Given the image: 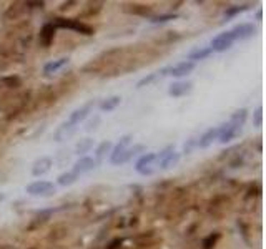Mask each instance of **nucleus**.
I'll return each mask as SVG.
<instances>
[{
    "label": "nucleus",
    "mask_w": 266,
    "mask_h": 249,
    "mask_svg": "<svg viewBox=\"0 0 266 249\" xmlns=\"http://www.w3.org/2000/svg\"><path fill=\"white\" fill-rule=\"evenodd\" d=\"M100 123V118L98 116H95V120H92V121H88V125L85 126V130L87 132H92L94 128H97V125Z\"/></svg>",
    "instance_id": "obj_27"
},
{
    "label": "nucleus",
    "mask_w": 266,
    "mask_h": 249,
    "mask_svg": "<svg viewBox=\"0 0 266 249\" xmlns=\"http://www.w3.org/2000/svg\"><path fill=\"white\" fill-rule=\"evenodd\" d=\"M196 143H198V140H195V138H193V140H190L187 145H185V153H192V150L196 146Z\"/></svg>",
    "instance_id": "obj_28"
},
{
    "label": "nucleus",
    "mask_w": 266,
    "mask_h": 249,
    "mask_svg": "<svg viewBox=\"0 0 266 249\" xmlns=\"http://www.w3.org/2000/svg\"><path fill=\"white\" fill-rule=\"evenodd\" d=\"M221 130H223V125L218 126V128H210L208 132H206L203 136H200V140H198L196 146L198 148H208L210 145H213L215 140H218L219 135H221Z\"/></svg>",
    "instance_id": "obj_6"
},
{
    "label": "nucleus",
    "mask_w": 266,
    "mask_h": 249,
    "mask_svg": "<svg viewBox=\"0 0 266 249\" xmlns=\"http://www.w3.org/2000/svg\"><path fill=\"white\" fill-rule=\"evenodd\" d=\"M192 88L193 85L190 82H176L170 87L168 93L171 96H183V95H188L190 91H192Z\"/></svg>",
    "instance_id": "obj_11"
},
{
    "label": "nucleus",
    "mask_w": 266,
    "mask_h": 249,
    "mask_svg": "<svg viewBox=\"0 0 266 249\" xmlns=\"http://www.w3.org/2000/svg\"><path fill=\"white\" fill-rule=\"evenodd\" d=\"M158 77H160V75H158V71H157V73H151V75H148V77L142 78L140 82L137 83V88H142V87H145V85H150V83L153 82V80H157Z\"/></svg>",
    "instance_id": "obj_24"
},
{
    "label": "nucleus",
    "mask_w": 266,
    "mask_h": 249,
    "mask_svg": "<svg viewBox=\"0 0 266 249\" xmlns=\"http://www.w3.org/2000/svg\"><path fill=\"white\" fill-rule=\"evenodd\" d=\"M78 180V176L75 175V173H63V175L58 176V184L60 186H70V184H73L75 181Z\"/></svg>",
    "instance_id": "obj_19"
},
{
    "label": "nucleus",
    "mask_w": 266,
    "mask_h": 249,
    "mask_svg": "<svg viewBox=\"0 0 266 249\" xmlns=\"http://www.w3.org/2000/svg\"><path fill=\"white\" fill-rule=\"evenodd\" d=\"M261 120H263V108H258L255 113V125L261 126Z\"/></svg>",
    "instance_id": "obj_26"
},
{
    "label": "nucleus",
    "mask_w": 266,
    "mask_h": 249,
    "mask_svg": "<svg viewBox=\"0 0 266 249\" xmlns=\"http://www.w3.org/2000/svg\"><path fill=\"white\" fill-rule=\"evenodd\" d=\"M27 193L32 196L50 198L55 195V186L53 183H48V181H35V183L27 186Z\"/></svg>",
    "instance_id": "obj_1"
},
{
    "label": "nucleus",
    "mask_w": 266,
    "mask_h": 249,
    "mask_svg": "<svg viewBox=\"0 0 266 249\" xmlns=\"http://www.w3.org/2000/svg\"><path fill=\"white\" fill-rule=\"evenodd\" d=\"M110 148H112V143L110 141H103V143H100V146L98 148H97V159H98V161H102V159L105 158V155L108 153L110 151Z\"/></svg>",
    "instance_id": "obj_22"
},
{
    "label": "nucleus",
    "mask_w": 266,
    "mask_h": 249,
    "mask_svg": "<svg viewBox=\"0 0 266 249\" xmlns=\"http://www.w3.org/2000/svg\"><path fill=\"white\" fill-rule=\"evenodd\" d=\"M53 32H55V25L53 23H47L44 28H42V33H40V40L42 44L47 47V45H50V42H52L53 39Z\"/></svg>",
    "instance_id": "obj_16"
},
{
    "label": "nucleus",
    "mask_w": 266,
    "mask_h": 249,
    "mask_svg": "<svg viewBox=\"0 0 266 249\" xmlns=\"http://www.w3.org/2000/svg\"><path fill=\"white\" fill-rule=\"evenodd\" d=\"M157 161V153H146L143 155L140 159L137 161V171L140 173L143 176H148L151 175L155 170H153V163Z\"/></svg>",
    "instance_id": "obj_3"
},
{
    "label": "nucleus",
    "mask_w": 266,
    "mask_h": 249,
    "mask_svg": "<svg viewBox=\"0 0 266 249\" xmlns=\"http://www.w3.org/2000/svg\"><path fill=\"white\" fill-rule=\"evenodd\" d=\"M175 19H176L175 14H167V15L155 17V19H151V22L153 23H165V22H170V20H175Z\"/></svg>",
    "instance_id": "obj_25"
},
{
    "label": "nucleus",
    "mask_w": 266,
    "mask_h": 249,
    "mask_svg": "<svg viewBox=\"0 0 266 249\" xmlns=\"http://www.w3.org/2000/svg\"><path fill=\"white\" fill-rule=\"evenodd\" d=\"M120 103H121V96H110V98L100 103V110H102V112H112V110H115Z\"/></svg>",
    "instance_id": "obj_17"
},
{
    "label": "nucleus",
    "mask_w": 266,
    "mask_h": 249,
    "mask_svg": "<svg viewBox=\"0 0 266 249\" xmlns=\"http://www.w3.org/2000/svg\"><path fill=\"white\" fill-rule=\"evenodd\" d=\"M75 130H77V125L70 123V121H65V123H63L60 128L55 132V140H57V141L65 140V138H69L75 133Z\"/></svg>",
    "instance_id": "obj_12"
},
{
    "label": "nucleus",
    "mask_w": 266,
    "mask_h": 249,
    "mask_svg": "<svg viewBox=\"0 0 266 249\" xmlns=\"http://www.w3.org/2000/svg\"><path fill=\"white\" fill-rule=\"evenodd\" d=\"M132 140H133L132 135H125V136H121V140L118 141V145L115 146V148H113V153H112V163L115 161V159L120 158V156L123 155L126 150H128V145L132 143Z\"/></svg>",
    "instance_id": "obj_10"
},
{
    "label": "nucleus",
    "mask_w": 266,
    "mask_h": 249,
    "mask_svg": "<svg viewBox=\"0 0 266 249\" xmlns=\"http://www.w3.org/2000/svg\"><path fill=\"white\" fill-rule=\"evenodd\" d=\"M95 166H97L95 159H92V158H82V159H78V161L75 163L73 171H72V173H75L77 176H80V175H85V173L95 170Z\"/></svg>",
    "instance_id": "obj_9"
},
{
    "label": "nucleus",
    "mask_w": 266,
    "mask_h": 249,
    "mask_svg": "<svg viewBox=\"0 0 266 249\" xmlns=\"http://www.w3.org/2000/svg\"><path fill=\"white\" fill-rule=\"evenodd\" d=\"M193 70H195V63L193 62H181L175 67H167V75L180 78V77H187Z\"/></svg>",
    "instance_id": "obj_5"
},
{
    "label": "nucleus",
    "mask_w": 266,
    "mask_h": 249,
    "mask_svg": "<svg viewBox=\"0 0 266 249\" xmlns=\"http://www.w3.org/2000/svg\"><path fill=\"white\" fill-rule=\"evenodd\" d=\"M178 161H180V155L175 153V151H171L170 155L165 156L162 161H158V163H160V168H162V170H170V168L175 166Z\"/></svg>",
    "instance_id": "obj_15"
},
{
    "label": "nucleus",
    "mask_w": 266,
    "mask_h": 249,
    "mask_svg": "<svg viewBox=\"0 0 266 249\" xmlns=\"http://www.w3.org/2000/svg\"><path fill=\"white\" fill-rule=\"evenodd\" d=\"M57 27H62V28H70V30H77V32H82L85 33V35H92L94 30H92L90 27H87V25L80 23V22H72V20H63V19H57V22H55Z\"/></svg>",
    "instance_id": "obj_7"
},
{
    "label": "nucleus",
    "mask_w": 266,
    "mask_h": 249,
    "mask_svg": "<svg viewBox=\"0 0 266 249\" xmlns=\"http://www.w3.org/2000/svg\"><path fill=\"white\" fill-rule=\"evenodd\" d=\"M246 115H248L246 110H238V112H236L235 115L231 116L230 123L235 125V126H240V128H242L243 123H244V120H246Z\"/></svg>",
    "instance_id": "obj_21"
},
{
    "label": "nucleus",
    "mask_w": 266,
    "mask_h": 249,
    "mask_svg": "<svg viewBox=\"0 0 266 249\" xmlns=\"http://www.w3.org/2000/svg\"><path fill=\"white\" fill-rule=\"evenodd\" d=\"M50 168H52V159H50V158H40L39 161L33 163L32 175L33 176H42V175H45L47 171H50Z\"/></svg>",
    "instance_id": "obj_13"
},
{
    "label": "nucleus",
    "mask_w": 266,
    "mask_h": 249,
    "mask_svg": "<svg viewBox=\"0 0 266 249\" xmlns=\"http://www.w3.org/2000/svg\"><path fill=\"white\" fill-rule=\"evenodd\" d=\"M94 105H95V101L92 100V101H88V103L85 105V107H82V108L75 110V112L70 115L69 121H70V123H73V125H78L80 121H83V120H85V118L88 116V113H90V110L94 108Z\"/></svg>",
    "instance_id": "obj_8"
},
{
    "label": "nucleus",
    "mask_w": 266,
    "mask_h": 249,
    "mask_svg": "<svg viewBox=\"0 0 266 249\" xmlns=\"http://www.w3.org/2000/svg\"><path fill=\"white\" fill-rule=\"evenodd\" d=\"M256 28L253 23H242V25H236L233 30H230L231 37H233V40H248L251 39L253 35H255Z\"/></svg>",
    "instance_id": "obj_4"
},
{
    "label": "nucleus",
    "mask_w": 266,
    "mask_h": 249,
    "mask_svg": "<svg viewBox=\"0 0 266 249\" xmlns=\"http://www.w3.org/2000/svg\"><path fill=\"white\" fill-rule=\"evenodd\" d=\"M250 7V5H242V7H230L228 10L225 12V20L228 22L230 19H233L235 15H238V14H242V12H244L246 8Z\"/></svg>",
    "instance_id": "obj_23"
},
{
    "label": "nucleus",
    "mask_w": 266,
    "mask_h": 249,
    "mask_svg": "<svg viewBox=\"0 0 266 249\" xmlns=\"http://www.w3.org/2000/svg\"><path fill=\"white\" fill-rule=\"evenodd\" d=\"M212 53H213L212 48H198L188 55V60H205V58L210 57Z\"/></svg>",
    "instance_id": "obj_20"
},
{
    "label": "nucleus",
    "mask_w": 266,
    "mask_h": 249,
    "mask_svg": "<svg viewBox=\"0 0 266 249\" xmlns=\"http://www.w3.org/2000/svg\"><path fill=\"white\" fill-rule=\"evenodd\" d=\"M92 146H94V140H92V138L80 140L77 143V146H75V153H77V155H83V153H87V151H90Z\"/></svg>",
    "instance_id": "obj_18"
},
{
    "label": "nucleus",
    "mask_w": 266,
    "mask_h": 249,
    "mask_svg": "<svg viewBox=\"0 0 266 249\" xmlns=\"http://www.w3.org/2000/svg\"><path fill=\"white\" fill-rule=\"evenodd\" d=\"M69 63V58H58V60H53V62H48L47 65L44 67V73L45 75H50V73H57L58 70L63 68V67Z\"/></svg>",
    "instance_id": "obj_14"
},
{
    "label": "nucleus",
    "mask_w": 266,
    "mask_h": 249,
    "mask_svg": "<svg viewBox=\"0 0 266 249\" xmlns=\"http://www.w3.org/2000/svg\"><path fill=\"white\" fill-rule=\"evenodd\" d=\"M235 44L233 37H231L230 32H225V33H219L218 37H215L213 42H212V52H226L228 48H231Z\"/></svg>",
    "instance_id": "obj_2"
}]
</instances>
